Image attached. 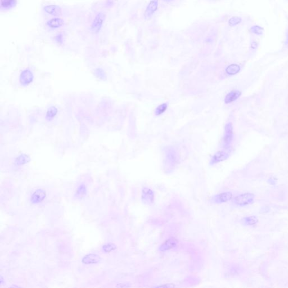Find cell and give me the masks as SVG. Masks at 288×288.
Here are the masks:
<instances>
[{"instance_id":"cell-1","label":"cell","mask_w":288,"mask_h":288,"mask_svg":"<svg viewBox=\"0 0 288 288\" xmlns=\"http://www.w3.org/2000/svg\"><path fill=\"white\" fill-rule=\"evenodd\" d=\"M255 199V195L251 192L241 194L232 198V203L238 207H245L252 204Z\"/></svg>"},{"instance_id":"cell-2","label":"cell","mask_w":288,"mask_h":288,"mask_svg":"<svg viewBox=\"0 0 288 288\" xmlns=\"http://www.w3.org/2000/svg\"><path fill=\"white\" fill-rule=\"evenodd\" d=\"M233 198L232 193L231 192H224L215 195L211 199V201L214 204H222L228 202Z\"/></svg>"},{"instance_id":"cell-3","label":"cell","mask_w":288,"mask_h":288,"mask_svg":"<svg viewBox=\"0 0 288 288\" xmlns=\"http://www.w3.org/2000/svg\"><path fill=\"white\" fill-rule=\"evenodd\" d=\"M233 138V127L231 123H228L225 126V135L223 137V147L228 149L230 147Z\"/></svg>"},{"instance_id":"cell-4","label":"cell","mask_w":288,"mask_h":288,"mask_svg":"<svg viewBox=\"0 0 288 288\" xmlns=\"http://www.w3.org/2000/svg\"><path fill=\"white\" fill-rule=\"evenodd\" d=\"M155 198L154 192L149 188H144L142 190L141 199L142 201L146 204H151L154 203Z\"/></svg>"},{"instance_id":"cell-5","label":"cell","mask_w":288,"mask_h":288,"mask_svg":"<svg viewBox=\"0 0 288 288\" xmlns=\"http://www.w3.org/2000/svg\"><path fill=\"white\" fill-rule=\"evenodd\" d=\"M105 19V16L102 13H99L92 22L91 25L92 30L95 33H98L101 30Z\"/></svg>"},{"instance_id":"cell-6","label":"cell","mask_w":288,"mask_h":288,"mask_svg":"<svg viewBox=\"0 0 288 288\" xmlns=\"http://www.w3.org/2000/svg\"><path fill=\"white\" fill-rule=\"evenodd\" d=\"M179 243L178 240L175 238H170L163 242L159 247L160 252H165L176 247Z\"/></svg>"},{"instance_id":"cell-7","label":"cell","mask_w":288,"mask_h":288,"mask_svg":"<svg viewBox=\"0 0 288 288\" xmlns=\"http://www.w3.org/2000/svg\"><path fill=\"white\" fill-rule=\"evenodd\" d=\"M33 76L32 71L29 69L24 70L20 74V82L23 86H27L32 82Z\"/></svg>"},{"instance_id":"cell-8","label":"cell","mask_w":288,"mask_h":288,"mask_svg":"<svg viewBox=\"0 0 288 288\" xmlns=\"http://www.w3.org/2000/svg\"><path fill=\"white\" fill-rule=\"evenodd\" d=\"M158 7V0H151L145 10L144 16L145 18H149L157 11Z\"/></svg>"},{"instance_id":"cell-9","label":"cell","mask_w":288,"mask_h":288,"mask_svg":"<svg viewBox=\"0 0 288 288\" xmlns=\"http://www.w3.org/2000/svg\"><path fill=\"white\" fill-rule=\"evenodd\" d=\"M229 156V154L227 153L222 151H219L213 156L210 160V164L211 165H213L223 162L228 159Z\"/></svg>"},{"instance_id":"cell-10","label":"cell","mask_w":288,"mask_h":288,"mask_svg":"<svg viewBox=\"0 0 288 288\" xmlns=\"http://www.w3.org/2000/svg\"><path fill=\"white\" fill-rule=\"evenodd\" d=\"M43 10L47 14L52 16H60L62 15V10L59 6L55 5H47L43 8Z\"/></svg>"},{"instance_id":"cell-11","label":"cell","mask_w":288,"mask_h":288,"mask_svg":"<svg viewBox=\"0 0 288 288\" xmlns=\"http://www.w3.org/2000/svg\"><path fill=\"white\" fill-rule=\"evenodd\" d=\"M64 24V20L60 18H53L47 22L49 27L52 29H56L62 27Z\"/></svg>"},{"instance_id":"cell-12","label":"cell","mask_w":288,"mask_h":288,"mask_svg":"<svg viewBox=\"0 0 288 288\" xmlns=\"http://www.w3.org/2000/svg\"><path fill=\"white\" fill-rule=\"evenodd\" d=\"M241 95V92L238 91V90H235V91H232L226 96L225 99V102L226 104H229L231 103L236 100L238 99L240 96Z\"/></svg>"},{"instance_id":"cell-13","label":"cell","mask_w":288,"mask_h":288,"mask_svg":"<svg viewBox=\"0 0 288 288\" xmlns=\"http://www.w3.org/2000/svg\"><path fill=\"white\" fill-rule=\"evenodd\" d=\"M241 222L246 226H254L258 223V219L255 216L245 217L241 219Z\"/></svg>"},{"instance_id":"cell-14","label":"cell","mask_w":288,"mask_h":288,"mask_svg":"<svg viewBox=\"0 0 288 288\" xmlns=\"http://www.w3.org/2000/svg\"><path fill=\"white\" fill-rule=\"evenodd\" d=\"M16 0H1V6L2 9H9L15 5Z\"/></svg>"},{"instance_id":"cell-15","label":"cell","mask_w":288,"mask_h":288,"mask_svg":"<svg viewBox=\"0 0 288 288\" xmlns=\"http://www.w3.org/2000/svg\"><path fill=\"white\" fill-rule=\"evenodd\" d=\"M240 70V68L238 65L231 64L228 67L226 71L229 75H235L239 73Z\"/></svg>"},{"instance_id":"cell-16","label":"cell","mask_w":288,"mask_h":288,"mask_svg":"<svg viewBox=\"0 0 288 288\" xmlns=\"http://www.w3.org/2000/svg\"><path fill=\"white\" fill-rule=\"evenodd\" d=\"M45 197V194L41 190H38L37 191H36L35 193L33 194L32 199L33 200L34 202H38L41 201L42 199Z\"/></svg>"},{"instance_id":"cell-17","label":"cell","mask_w":288,"mask_h":288,"mask_svg":"<svg viewBox=\"0 0 288 288\" xmlns=\"http://www.w3.org/2000/svg\"><path fill=\"white\" fill-rule=\"evenodd\" d=\"M167 108V104L164 103L158 106L155 111V114L156 115H160L166 111Z\"/></svg>"},{"instance_id":"cell-18","label":"cell","mask_w":288,"mask_h":288,"mask_svg":"<svg viewBox=\"0 0 288 288\" xmlns=\"http://www.w3.org/2000/svg\"><path fill=\"white\" fill-rule=\"evenodd\" d=\"M241 21V19L240 18H239V17H236V16H235V17H232L231 18L230 20H229V25L231 27H233V26H235L237 24H239Z\"/></svg>"},{"instance_id":"cell-19","label":"cell","mask_w":288,"mask_h":288,"mask_svg":"<svg viewBox=\"0 0 288 288\" xmlns=\"http://www.w3.org/2000/svg\"><path fill=\"white\" fill-rule=\"evenodd\" d=\"M56 113H57V110L56 109V108L54 107H51L47 111V117L49 118H52L55 116Z\"/></svg>"},{"instance_id":"cell-20","label":"cell","mask_w":288,"mask_h":288,"mask_svg":"<svg viewBox=\"0 0 288 288\" xmlns=\"http://www.w3.org/2000/svg\"><path fill=\"white\" fill-rule=\"evenodd\" d=\"M252 31L256 34H261L262 32V28L258 26L253 27V28H252Z\"/></svg>"},{"instance_id":"cell-21","label":"cell","mask_w":288,"mask_h":288,"mask_svg":"<svg viewBox=\"0 0 288 288\" xmlns=\"http://www.w3.org/2000/svg\"><path fill=\"white\" fill-rule=\"evenodd\" d=\"M268 184L271 185H275L277 184V179L275 177H271L267 180Z\"/></svg>"},{"instance_id":"cell-22","label":"cell","mask_w":288,"mask_h":288,"mask_svg":"<svg viewBox=\"0 0 288 288\" xmlns=\"http://www.w3.org/2000/svg\"><path fill=\"white\" fill-rule=\"evenodd\" d=\"M114 248H115V247L113 244H109V245L108 244L104 247V249L106 252H108V249H109V250L110 251V250H113Z\"/></svg>"},{"instance_id":"cell-23","label":"cell","mask_w":288,"mask_h":288,"mask_svg":"<svg viewBox=\"0 0 288 288\" xmlns=\"http://www.w3.org/2000/svg\"><path fill=\"white\" fill-rule=\"evenodd\" d=\"M164 1H166V2H170V1H173V0H164Z\"/></svg>"},{"instance_id":"cell-24","label":"cell","mask_w":288,"mask_h":288,"mask_svg":"<svg viewBox=\"0 0 288 288\" xmlns=\"http://www.w3.org/2000/svg\"></svg>"}]
</instances>
